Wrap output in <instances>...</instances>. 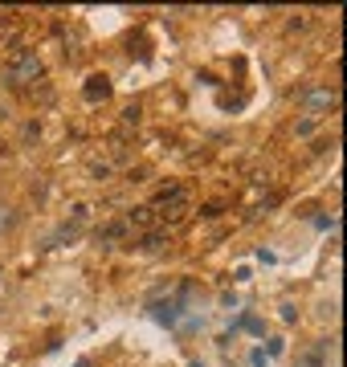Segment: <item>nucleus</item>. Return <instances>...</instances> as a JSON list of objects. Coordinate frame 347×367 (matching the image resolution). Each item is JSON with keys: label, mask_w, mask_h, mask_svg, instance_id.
<instances>
[{"label": "nucleus", "mask_w": 347, "mask_h": 367, "mask_svg": "<svg viewBox=\"0 0 347 367\" xmlns=\"http://www.w3.org/2000/svg\"><path fill=\"white\" fill-rule=\"evenodd\" d=\"M41 78V57H37L33 50H13V57H9V66H4V82L9 86H29Z\"/></svg>", "instance_id": "obj_1"}, {"label": "nucleus", "mask_w": 347, "mask_h": 367, "mask_svg": "<svg viewBox=\"0 0 347 367\" xmlns=\"http://www.w3.org/2000/svg\"><path fill=\"white\" fill-rule=\"evenodd\" d=\"M335 102H339V90H335V86H307V90L298 94V106L311 111V115H323Z\"/></svg>", "instance_id": "obj_2"}, {"label": "nucleus", "mask_w": 347, "mask_h": 367, "mask_svg": "<svg viewBox=\"0 0 347 367\" xmlns=\"http://www.w3.org/2000/svg\"><path fill=\"white\" fill-rule=\"evenodd\" d=\"M184 204H188V192H184L180 184H167L155 192V208H164V217H184Z\"/></svg>", "instance_id": "obj_3"}, {"label": "nucleus", "mask_w": 347, "mask_h": 367, "mask_svg": "<svg viewBox=\"0 0 347 367\" xmlns=\"http://www.w3.org/2000/svg\"><path fill=\"white\" fill-rule=\"evenodd\" d=\"M180 315H184V302L180 298L151 302V318H155V322H164V327H180Z\"/></svg>", "instance_id": "obj_4"}, {"label": "nucleus", "mask_w": 347, "mask_h": 367, "mask_svg": "<svg viewBox=\"0 0 347 367\" xmlns=\"http://www.w3.org/2000/svg\"><path fill=\"white\" fill-rule=\"evenodd\" d=\"M82 98L90 102V106L106 102V98H111V78H106V74H90V78H86V86H82Z\"/></svg>", "instance_id": "obj_5"}, {"label": "nucleus", "mask_w": 347, "mask_h": 367, "mask_svg": "<svg viewBox=\"0 0 347 367\" xmlns=\"http://www.w3.org/2000/svg\"><path fill=\"white\" fill-rule=\"evenodd\" d=\"M164 241H167L164 233H148V237H143V245H139V249H148V253H155V249H164Z\"/></svg>", "instance_id": "obj_6"}, {"label": "nucleus", "mask_w": 347, "mask_h": 367, "mask_svg": "<svg viewBox=\"0 0 347 367\" xmlns=\"http://www.w3.org/2000/svg\"><path fill=\"white\" fill-rule=\"evenodd\" d=\"M13 208H9V204H0V233H9V229H13Z\"/></svg>", "instance_id": "obj_7"}, {"label": "nucleus", "mask_w": 347, "mask_h": 367, "mask_svg": "<svg viewBox=\"0 0 347 367\" xmlns=\"http://www.w3.org/2000/svg\"><path fill=\"white\" fill-rule=\"evenodd\" d=\"M123 127H139V106H127V111H123Z\"/></svg>", "instance_id": "obj_8"}, {"label": "nucleus", "mask_w": 347, "mask_h": 367, "mask_svg": "<svg viewBox=\"0 0 347 367\" xmlns=\"http://www.w3.org/2000/svg\"><path fill=\"white\" fill-rule=\"evenodd\" d=\"M131 225H151V208H135V213H131Z\"/></svg>", "instance_id": "obj_9"}, {"label": "nucleus", "mask_w": 347, "mask_h": 367, "mask_svg": "<svg viewBox=\"0 0 347 367\" xmlns=\"http://www.w3.org/2000/svg\"><path fill=\"white\" fill-rule=\"evenodd\" d=\"M249 363H253V367H265L270 359H265V351H262V347H253V351H249Z\"/></svg>", "instance_id": "obj_10"}, {"label": "nucleus", "mask_w": 347, "mask_h": 367, "mask_svg": "<svg viewBox=\"0 0 347 367\" xmlns=\"http://www.w3.org/2000/svg\"><path fill=\"white\" fill-rule=\"evenodd\" d=\"M265 351V359H278L282 355V339H270V347H262Z\"/></svg>", "instance_id": "obj_11"}, {"label": "nucleus", "mask_w": 347, "mask_h": 367, "mask_svg": "<svg viewBox=\"0 0 347 367\" xmlns=\"http://www.w3.org/2000/svg\"><path fill=\"white\" fill-rule=\"evenodd\" d=\"M282 318H286V322H294V318H298V310H294V302H282Z\"/></svg>", "instance_id": "obj_12"}, {"label": "nucleus", "mask_w": 347, "mask_h": 367, "mask_svg": "<svg viewBox=\"0 0 347 367\" xmlns=\"http://www.w3.org/2000/svg\"><path fill=\"white\" fill-rule=\"evenodd\" d=\"M74 367H94V359H78V363H74Z\"/></svg>", "instance_id": "obj_13"}, {"label": "nucleus", "mask_w": 347, "mask_h": 367, "mask_svg": "<svg viewBox=\"0 0 347 367\" xmlns=\"http://www.w3.org/2000/svg\"><path fill=\"white\" fill-rule=\"evenodd\" d=\"M188 367H204V363H200V359H192V363H188Z\"/></svg>", "instance_id": "obj_14"}]
</instances>
